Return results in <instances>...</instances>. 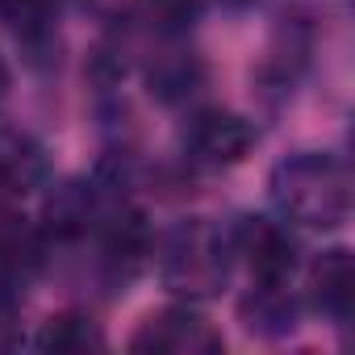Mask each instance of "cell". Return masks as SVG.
Returning <instances> with one entry per match:
<instances>
[{
    "instance_id": "6da1fadb",
    "label": "cell",
    "mask_w": 355,
    "mask_h": 355,
    "mask_svg": "<svg viewBox=\"0 0 355 355\" xmlns=\"http://www.w3.org/2000/svg\"><path fill=\"white\" fill-rule=\"evenodd\" d=\"M272 201L280 218L305 230H338L351 218V175L334 155L301 150L272 171Z\"/></svg>"
},
{
    "instance_id": "7a4b0ae2",
    "label": "cell",
    "mask_w": 355,
    "mask_h": 355,
    "mask_svg": "<svg viewBox=\"0 0 355 355\" xmlns=\"http://www.w3.org/2000/svg\"><path fill=\"white\" fill-rule=\"evenodd\" d=\"M159 276L175 297L205 301L222 293L230 276V243L209 226V222H180L159 251Z\"/></svg>"
},
{
    "instance_id": "3957f363",
    "label": "cell",
    "mask_w": 355,
    "mask_h": 355,
    "mask_svg": "<svg viewBox=\"0 0 355 355\" xmlns=\"http://www.w3.org/2000/svg\"><path fill=\"white\" fill-rule=\"evenodd\" d=\"M130 347L155 351V355H214L226 343L201 313H193L189 305H171V309L150 313L142 322V330L130 338Z\"/></svg>"
},
{
    "instance_id": "277c9868",
    "label": "cell",
    "mask_w": 355,
    "mask_h": 355,
    "mask_svg": "<svg viewBox=\"0 0 355 355\" xmlns=\"http://www.w3.org/2000/svg\"><path fill=\"white\" fill-rule=\"evenodd\" d=\"M230 251L243 255L251 280L268 284V288L288 284V276L297 268V247H293L288 230L276 226V222H268V218H243L239 230H234V239H230Z\"/></svg>"
},
{
    "instance_id": "5b68a950",
    "label": "cell",
    "mask_w": 355,
    "mask_h": 355,
    "mask_svg": "<svg viewBox=\"0 0 355 355\" xmlns=\"http://www.w3.org/2000/svg\"><path fill=\"white\" fill-rule=\"evenodd\" d=\"M251 146H255L251 121L239 113H226V109L197 113L184 130V150L201 167H234L251 155Z\"/></svg>"
},
{
    "instance_id": "8992f818",
    "label": "cell",
    "mask_w": 355,
    "mask_h": 355,
    "mask_svg": "<svg viewBox=\"0 0 355 355\" xmlns=\"http://www.w3.org/2000/svg\"><path fill=\"white\" fill-rule=\"evenodd\" d=\"M309 293H313V305L326 318L347 322L351 305H355V263H351V251H343V247L326 251L313 263V272H309Z\"/></svg>"
},
{
    "instance_id": "52a82bcc",
    "label": "cell",
    "mask_w": 355,
    "mask_h": 355,
    "mask_svg": "<svg viewBox=\"0 0 355 355\" xmlns=\"http://www.w3.org/2000/svg\"><path fill=\"white\" fill-rule=\"evenodd\" d=\"M92 209H96V205H92V189L80 184V180H67V184H59V189L51 193L42 222H46L51 234H59V239H76V234L88 230Z\"/></svg>"
},
{
    "instance_id": "ba28073f",
    "label": "cell",
    "mask_w": 355,
    "mask_h": 355,
    "mask_svg": "<svg viewBox=\"0 0 355 355\" xmlns=\"http://www.w3.org/2000/svg\"><path fill=\"white\" fill-rule=\"evenodd\" d=\"M42 150L21 138V134H0V184H5L9 193H26L42 180Z\"/></svg>"
},
{
    "instance_id": "9c48e42d",
    "label": "cell",
    "mask_w": 355,
    "mask_h": 355,
    "mask_svg": "<svg viewBox=\"0 0 355 355\" xmlns=\"http://www.w3.org/2000/svg\"><path fill=\"white\" fill-rule=\"evenodd\" d=\"M42 263V234L26 222H9L0 226V276H30Z\"/></svg>"
},
{
    "instance_id": "30bf717a",
    "label": "cell",
    "mask_w": 355,
    "mask_h": 355,
    "mask_svg": "<svg viewBox=\"0 0 355 355\" xmlns=\"http://www.w3.org/2000/svg\"><path fill=\"white\" fill-rule=\"evenodd\" d=\"M101 330L92 326V318L84 313H59L42 326L38 334V347L42 351H59V355H76V351H88V347H101Z\"/></svg>"
},
{
    "instance_id": "8fae6325",
    "label": "cell",
    "mask_w": 355,
    "mask_h": 355,
    "mask_svg": "<svg viewBox=\"0 0 355 355\" xmlns=\"http://www.w3.org/2000/svg\"><path fill=\"white\" fill-rule=\"evenodd\" d=\"M142 9H146L155 21H163V26H184V21L197 17L201 0H142Z\"/></svg>"
},
{
    "instance_id": "7c38bea8",
    "label": "cell",
    "mask_w": 355,
    "mask_h": 355,
    "mask_svg": "<svg viewBox=\"0 0 355 355\" xmlns=\"http://www.w3.org/2000/svg\"><path fill=\"white\" fill-rule=\"evenodd\" d=\"M5 88H9V67H5V59H0V96H5Z\"/></svg>"
}]
</instances>
